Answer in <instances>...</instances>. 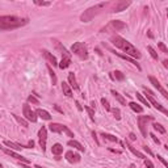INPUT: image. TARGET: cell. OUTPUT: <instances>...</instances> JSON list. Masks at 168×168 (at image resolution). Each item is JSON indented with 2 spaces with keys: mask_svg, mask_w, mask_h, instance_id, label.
<instances>
[{
  "mask_svg": "<svg viewBox=\"0 0 168 168\" xmlns=\"http://www.w3.org/2000/svg\"><path fill=\"white\" fill-rule=\"evenodd\" d=\"M112 43H113L116 47H118V49L125 51L127 57H131V58H135V59L141 58V53H139V51L135 49L130 42H127L126 39H123L122 37H119V35H114V37H112Z\"/></svg>",
  "mask_w": 168,
  "mask_h": 168,
  "instance_id": "cell-1",
  "label": "cell"
},
{
  "mask_svg": "<svg viewBox=\"0 0 168 168\" xmlns=\"http://www.w3.org/2000/svg\"><path fill=\"white\" fill-rule=\"evenodd\" d=\"M28 24V18H21L17 16H0V29L11 30L16 28L24 26Z\"/></svg>",
  "mask_w": 168,
  "mask_h": 168,
  "instance_id": "cell-2",
  "label": "cell"
},
{
  "mask_svg": "<svg viewBox=\"0 0 168 168\" xmlns=\"http://www.w3.org/2000/svg\"><path fill=\"white\" fill-rule=\"evenodd\" d=\"M106 5H108V3H99V4H96V5H93V7L88 8L87 11H84L83 13H82L80 20H82L83 22H89L100 11H102Z\"/></svg>",
  "mask_w": 168,
  "mask_h": 168,
  "instance_id": "cell-3",
  "label": "cell"
},
{
  "mask_svg": "<svg viewBox=\"0 0 168 168\" xmlns=\"http://www.w3.org/2000/svg\"><path fill=\"white\" fill-rule=\"evenodd\" d=\"M71 51L75 54V55H78L79 58H82V59H87L88 58V50H87V46L84 45V43L82 42H76V43H74L72 47H71Z\"/></svg>",
  "mask_w": 168,
  "mask_h": 168,
  "instance_id": "cell-4",
  "label": "cell"
},
{
  "mask_svg": "<svg viewBox=\"0 0 168 168\" xmlns=\"http://www.w3.org/2000/svg\"><path fill=\"white\" fill-rule=\"evenodd\" d=\"M143 91H145V93H146V96H147V99H149V101H150L151 104H153V105H154L155 108H156L158 110H160V112H163V113H166V114L168 113L166 108L163 106L160 102H158L156 100H155V97H154V93H153V92H151L150 89H147L146 87H143Z\"/></svg>",
  "mask_w": 168,
  "mask_h": 168,
  "instance_id": "cell-5",
  "label": "cell"
},
{
  "mask_svg": "<svg viewBox=\"0 0 168 168\" xmlns=\"http://www.w3.org/2000/svg\"><path fill=\"white\" fill-rule=\"evenodd\" d=\"M49 129L53 133H66L69 137H74V134L65 125H61V123H51V125H49Z\"/></svg>",
  "mask_w": 168,
  "mask_h": 168,
  "instance_id": "cell-6",
  "label": "cell"
},
{
  "mask_svg": "<svg viewBox=\"0 0 168 168\" xmlns=\"http://www.w3.org/2000/svg\"><path fill=\"white\" fill-rule=\"evenodd\" d=\"M22 112H24V116H25V118L29 119L30 122H35V121H37V118H38L37 113H35L34 110H32V108L28 105V104H25V105L22 106Z\"/></svg>",
  "mask_w": 168,
  "mask_h": 168,
  "instance_id": "cell-7",
  "label": "cell"
},
{
  "mask_svg": "<svg viewBox=\"0 0 168 168\" xmlns=\"http://www.w3.org/2000/svg\"><path fill=\"white\" fill-rule=\"evenodd\" d=\"M38 138H39V145L42 147V151L46 150V139H47V130L45 126H42L38 131Z\"/></svg>",
  "mask_w": 168,
  "mask_h": 168,
  "instance_id": "cell-8",
  "label": "cell"
},
{
  "mask_svg": "<svg viewBox=\"0 0 168 168\" xmlns=\"http://www.w3.org/2000/svg\"><path fill=\"white\" fill-rule=\"evenodd\" d=\"M149 119H153V117H145V116H141V117L138 118V125H139V130H141V133L143 137H147V130H146V122L149 121Z\"/></svg>",
  "mask_w": 168,
  "mask_h": 168,
  "instance_id": "cell-9",
  "label": "cell"
},
{
  "mask_svg": "<svg viewBox=\"0 0 168 168\" xmlns=\"http://www.w3.org/2000/svg\"><path fill=\"white\" fill-rule=\"evenodd\" d=\"M149 80H150L151 83H153V84H154V87H155V88H158V91H159V92H160V93H162L163 96H164V97H166V99L168 97V92H167V91L164 89V88H163V87H162V84H160V83H159V82H158V79H156V78H154V76H150V78H149Z\"/></svg>",
  "mask_w": 168,
  "mask_h": 168,
  "instance_id": "cell-10",
  "label": "cell"
},
{
  "mask_svg": "<svg viewBox=\"0 0 168 168\" xmlns=\"http://www.w3.org/2000/svg\"><path fill=\"white\" fill-rule=\"evenodd\" d=\"M66 159L70 163H78V162H80V155L75 154V153H72V151H67V153H66Z\"/></svg>",
  "mask_w": 168,
  "mask_h": 168,
  "instance_id": "cell-11",
  "label": "cell"
},
{
  "mask_svg": "<svg viewBox=\"0 0 168 168\" xmlns=\"http://www.w3.org/2000/svg\"><path fill=\"white\" fill-rule=\"evenodd\" d=\"M4 153H5V154H8V155H9V156H12V158L17 159V160H21V162H24V163H29V160H28V159H26V158H24V156H21V155H18L17 153H15V151H12V150L4 149Z\"/></svg>",
  "mask_w": 168,
  "mask_h": 168,
  "instance_id": "cell-12",
  "label": "cell"
},
{
  "mask_svg": "<svg viewBox=\"0 0 168 168\" xmlns=\"http://www.w3.org/2000/svg\"><path fill=\"white\" fill-rule=\"evenodd\" d=\"M109 26H110L113 30H116V32L122 30V29H125V28H126L125 24H123L122 21H118V20H114V21H110Z\"/></svg>",
  "mask_w": 168,
  "mask_h": 168,
  "instance_id": "cell-13",
  "label": "cell"
},
{
  "mask_svg": "<svg viewBox=\"0 0 168 168\" xmlns=\"http://www.w3.org/2000/svg\"><path fill=\"white\" fill-rule=\"evenodd\" d=\"M130 4H131L130 2H118V3H116L113 12H122V11H125L126 8L130 5Z\"/></svg>",
  "mask_w": 168,
  "mask_h": 168,
  "instance_id": "cell-14",
  "label": "cell"
},
{
  "mask_svg": "<svg viewBox=\"0 0 168 168\" xmlns=\"http://www.w3.org/2000/svg\"><path fill=\"white\" fill-rule=\"evenodd\" d=\"M43 55H45V57H46V59H47V61H49V62H50L53 66H58L57 58H55V57H54V55L51 54V53H49V51H47V50H43Z\"/></svg>",
  "mask_w": 168,
  "mask_h": 168,
  "instance_id": "cell-15",
  "label": "cell"
},
{
  "mask_svg": "<svg viewBox=\"0 0 168 168\" xmlns=\"http://www.w3.org/2000/svg\"><path fill=\"white\" fill-rule=\"evenodd\" d=\"M71 65V57H62V61L61 63H58V66H59V69H67Z\"/></svg>",
  "mask_w": 168,
  "mask_h": 168,
  "instance_id": "cell-16",
  "label": "cell"
},
{
  "mask_svg": "<svg viewBox=\"0 0 168 168\" xmlns=\"http://www.w3.org/2000/svg\"><path fill=\"white\" fill-rule=\"evenodd\" d=\"M35 113H37V116H39L42 119H46V121H49V119H51V116L49 112L43 110V109H37L35 110Z\"/></svg>",
  "mask_w": 168,
  "mask_h": 168,
  "instance_id": "cell-17",
  "label": "cell"
},
{
  "mask_svg": "<svg viewBox=\"0 0 168 168\" xmlns=\"http://www.w3.org/2000/svg\"><path fill=\"white\" fill-rule=\"evenodd\" d=\"M114 54H116V55H118V57H119V58H122V59H126V61H129L130 63H133V65H134V66H137V67H138V69H139V70H141V67H139V65H138V63H137V61H135V59H133V58H130V57H127V55H125V54H121V53H116V51H114Z\"/></svg>",
  "mask_w": 168,
  "mask_h": 168,
  "instance_id": "cell-18",
  "label": "cell"
},
{
  "mask_svg": "<svg viewBox=\"0 0 168 168\" xmlns=\"http://www.w3.org/2000/svg\"><path fill=\"white\" fill-rule=\"evenodd\" d=\"M126 147H127V149H129V150H130V151H131V153H133L134 155H137V156H138V158H141V159H143V160H145V159H146V156H145V155H143L142 153H139V151H138V150H135V149H134V147H133V146H131V145H130V143H129V142H126Z\"/></svg>",
  "mask_w": 168,
  "mask_h": 168,
  "instance_id": "cell-19",
  "label": "cell"
},
{
  "mask_svg": "<svg viewBox=\"0 0 168 168\" xmlns=\"http://www.w3.org/2000/svg\"><path fill=\"white\" fill-rule=\"evenodd\" d=\"M51 153H53L54 155H61L63 153V146L62 145H59V143H55V145L51 147Z\"/></svg>",
  "mask_w": 168,
  "mask_h": 168,
  "instance_id": "cell-20",
  "label": "cell"
},
{
  "mask_svg": "<svg viewBox=\"0 0 168 168\" xmlns=\"http://www.w3.org/2000/svg\"><path fill=\"white\" fill-rule=\"evenodd\" d=\"M69 82H70L71 87H72L74 89H79V86H78V83H76V78H75L74 72H70L69 74Z\"/></svg>",
  "mask_w": 168,
  "mask_h": 168,
  "instance_id": "cell-21",
  "label": "cell"
},
{
  "mask_svg": "<svg viewBox=\"0 0 168 168\" xmlns=\"http://www.w3.org/2000/svg\"><path fill=\"white\" fill-rule=\"evenodd\" d=\"M62 89H63V93H65L67 97H71V96H72V91H71V88L67 83H65V82L62 83Z\"/></svg>",
  "mask_w": 168,
  "mask_h": 168,
  "instance_id": "cell-22",
  "label": "cell"
},
{
  "mask_svg": "<svg viewBox=\"0 0 168 168\" xmlns=\"http://www.w3.org/2000/svg\"><path fill=\"white\" fill-rule=\"evenodd\" d=\"M67 145H69L70 147H75V149H78L79 151H84V150H86V149H84V146H82L80 143H79L78 141H75V139H74V141H69Z\"/></svg>",
  "mask_w": 168,
  "mask_h": 168,
  "instance_id": "cell-23",
  "label": "cell"
},
{
  "mask_svg": "<svg viewBox=\"0 0 168 168\" xmlns=\"http://www.w3.org/2000/svg\"><path fill=\"white\" fill-rule=\"evenodd\" d=\"M112 95H113V96H114V97H116V100H117V101H118V102H121V104H122V105H126V100H125V99H123V97H122V96H121V95H119V93H118V92H117V91H114V89H113V91H112Z\"/></svg>",
  "mask_w": 168,
  "mask_h": 168,
  "instance_id": "cell-24",
  "label": "cell"
},
{
  "mask_svg": "<svg viewBox=\"0 0 168 168\" xmlns=\"http://www.w3.org/2000/svg\"><path fill=\"white\" fill-rule=\"evenodd\" d=\"M4 145L8 146V147H11V149H13V150H21L22 149L21 145H18V143H13V142H11V141H4Z\"/></svg>",
  "mask_w": 168,
  "mask_h": 168,
  "instance_id": "cell-25",
  "label": "cell"
},
{
  "mask_svg": "<svg viewBox=\"0 0 168 168\" xmlns=\"http://www.w3.org/2000/svg\"><path fill=\"white\" fill-rule=\"evenodd\" d=\"M129 106H130L134 112H137V113H142V112H143V108H142L141 105H138L137 102H134V101L129 102Z\"/></svg>",
  "mask_w": 168,
  "mask_h": 168,
  "instance_id": "cell-26",
  "label": "cell"
},
{
  "mask_svg": "<svg viewBox=\"0 0 168 168\" xmlns=\"http://www.w3.org/2000/svg\"><path fill=\"white\" fill-rule=\"evenodd\" d=\"M112 76H113L116 80H123V78H125L121 71H113V72H112Z\"/></svg>",
  "mask_w": 168,
  "mask_h": 168,
  "instance_id": "cell-27",
  "label": "cell"
},
{
  "mask_svg": "<svg viewBox=\"0 0 168 168\" xmlns=\"http://www.w3.org/2000/svg\"><path fill=\"white\" fill-rule=\"evenodd\" d=\"M47 70H49V74L51 76V80H53V86H55L57 84V75H55V72L53 71V69H51L50 66H47Z\"/></svg>",
  "mask_w": 168,
  "mask_h": 168,
  "instance_id": "cell-28",
  "label": "cell"
},
{
  "mask_svg": "<svg viewBox=\"0 0 168 168\" xmlns=\"http://www.w3.org/2000/svg\"><path fill=\"white\" fill-rule=\"evenodd\" d=\"M147 50H149V53H150V55H151V57H153L154 59H156V61H158V59H159V55H158V53H156V51H155V50H154L151 46H147Z\"/></svg>",
  "mask_w": 168,
  "mask_h": 168,
  "instance_id": "cell-29",
  "label": "cell"
},
{
  "mask_svg": "<svg viewBox=\"0 0 168 168\" xmlns=\"http://www.w3.org/2000/svg\"><path fill=\"white\" fill-rule=\"evenodd\" d=\"M102 137L105 139H108V141H110V142H118L117 137H114V135H112V134H105V133H104Z\"/></svg>",
  "mask_w": 168,
  "mask_h": 168,
  "instance_id": "cell-30",
  "label": "cell"
},
{
  "mask_svg": "<svg viewBox=\"0 0 168 168\" xmlns=\"http://www.w3.org/2000/svg\"><path fill=\"white\" fill-rule=\"evenodd\" d=\"M110 110H112V113H113L116 119H121V112H119L118 108H113V109H110Z\"/></svg>",
  "mask_w": 168,
  "mask_h": 168,
  "instance_id": "cell-31",
  "label": "cell"
},
{
  "mask_svg": "<svg viewBox=\"0 0 168 168\" xmlns=\"http://www.w3.org/2000/svg\"><path fill=\"white\" fill-rule=\"evenodd\" d=\"M153 126H154V129H155V130H158V131H159V133H162V134H164V133H166V129L160 125V123H154Z\"/></svg>",
  "mask_w": 168,
  "mask_h": 168,
  "instance_id": "cell-32",
  "label": "cell"
},
{
  "mask_svg": "<svg viewBox=\"0 0 168 168\" xmlns=\"http://www.w3.org/2000/svg\"><path fill=\"white\" fill-rule=\"evenodd\" d=\"M12 116H13V117H15L16 119H17V122H18V123H21L22 126H25V127L28 126V122H26V121H25V119H24V118L18 117V116H16V114H12Z\"/></svg>",
  "mask_w": 168,
  "mask_h": 168,
  "instance_id": "cell-33",
  "label": "cell"
},
{
  "mask_svg": "<svg viewBox=\"0 0 168 168\" xmlns=\"http://www.w3.org/2000/svg\"><path fill=\"white\" fill-rule=\"evenodd\" d=\"M137 99L139 100V101H141V102H143V104H145V105H147V106H150V104H149V101H147V100L145 99V97H143V96L141 95V93H137Z\"/></svg>",
  "mask_w": 168,
  "mask_h": 168,
  "instance_id": "cell-34",
  "label": "cell"
},
{
  "mask_svg": "<svg viewBox=\"0 0 168 168\" xmlns=\"http://www.w3.org/2000/svg\"><path fill=\"white\" fill-rule=\"evenodd\" d=\"M101 104H102V105H104V108H105V109L106 110H110V105H109V101H108V100L106 99H101Z\"/></svg>",
  "mask_w": 168,
  "mask_h": 168,
  "instance_id": "cell-35",
  "label": "cell"
},
{
  "mask_svg": "<svg viewBox=\"0 0 168 168\" xmlns=\"http://www.w3.org/2000/svg\"><path fill=\"white\" fill-rule=\"evenodd\" d=\"M28 101H29V102H33V104H35V105H38V104H39V101H38V100L34 97L33 95H30L29 97H28Z\"/></svg>",
  "mask_w": 168,
  "mask_h": 168,
  "instance_id": "cell-36",
  "label": "cell"
},
{
  "mask_svg": "<svg viewBox=\"0 0 168 168\" xmlns=\"http://www.w3.org/2000/svg\"><path fill=\"white\" fill-rule=\"evenodd\" d=\"M86 110L88 112V114H89V117H91V119H95V112L91 109L89 106H86Z\"/></svg>",
  "mask_w": 168,
  "mask_h": 168,
  "instance_id": "cell-37",
  "label": "cell"
},
{
  "mask_svg": "<svg viewBox=\"0 0 168 168\" xmlns=\"http://www.w3.org/2000/svg\"><path fill=\"white\" fill-rule=\"evenodd\" d=\"M158 46H159V49H160V50L163 51V53H168V49L166 47V45H164L163 42H159V43H158Z\"/></svg>",
  "mask_w": 168,
  "mask_h": 168,
  "instance_id": "cell-38",
  "label": "cell"
},
{
  "mask_svg": "<svg viewBox=\"0 0 168 168\" xmlns=\"http://www.w3.org/2000/svg\"><path fill=\"white\" fill-rule=\"evenodd\" d=\"M34 4H35V5H45V7L50 5L49 2H38V0H34Z\"/></svg>",
  "mask_w": 168,
  "mask_h": 168,
  "instance_id": "cell-39",
  "label": "cell"
},
{
  "mask_svg": "<svg viewBox=\"0 0 168 168\" xmlns=\"http://www.w3.org/2000/svg\"><path fill=\"white\" fill-rule=\"evenodd\" d=\"M145 166L147 168H154V164H153V162L149 160V159H145Z\"/></svg>",
  "mask_w": 168,
  "mask_h": 168,
  "instance_id": "cell-40",
  "label": "cell"
},
{
  "mask_svg": "<svg viewBox=\"0 0 168 168\" xmlns=\"http://www.w3.org/2000/svg\"><path fill=\"white\" fill-rule=\"evenodd\" d=\"M158 159H159V160H160L162 163H163V164H164L166 167H168V163L164 160V158H163V156H160V155H158Z\"/></svg>",
  "mask_w": 168,
  "mask_h": 168,
  "instance_id": "cell-41",
  "label": "cell"
},
{
  "mask_svg": "<svg viewBox=\"0 0 168 168\" xmlns=\"http://www.w3.org/2000/svg\"><path fill=\"white\" fill-rule=\"evenodd\" d=\"M150 137H151V138H153V141H154L155 143H158V145H160V141H159V139H158L156 137H155V135H154V134H150Z\"/></svg>",
  "mask_w": 168,
  "mask_h": 168,
  "instance_id": "cell-42",
  "label": "cell"
},
{
  "mask_svg": "<svg viewBox=\"0 0 168 168\" xmlns=\"http://www.w3.org/2000/svg\"><path fill=\"white\" fill-rule=\"evenodd\" d=\"M33 146H34V142L33 141H29V143H28V146H26V149H33Z\"/></svg>",
  "mask_w": 168,
  "mask_h": 168,
  "instance_id": "cell-43",
  "label": "cell"
},
{
  "mask_svg": "<svg viewBox=\"0 0 168 168\" xmlns=\"http://www.w3.org/2000/svg\"><path fill=\"white\" fill-rule=\"evenodd\" d=\"M129 138L131 139V141H135V139H137V137H135V134H134V133H130V135H129Z\"/></svg>",
  "mask_w": 168,
  "mask_h": 168,
  "instance_id": "cell-44",
  "label": "cell"
},
{
  "mask_svg": "<svg viewBox=\"0 0 168 168\" xmlns=\"http://www.w3.org/2000/svg\"><path fill=\"white\" fill-rule=\"evenodd\" d=\"M75 104H76V106H78V109H79V110H82V109H83V108H82V105H80V104H79V101H76Z\"/></svg>",
  "mask_w": 168,
  "mask_h": 168,
  "instance_id": "cell-45",
  "label": "cell"
},
{
  "mask_svg": "<svg viewBox=\"0 0 168 168\" xmlns=\"http://www.w3.org/2000/svg\"><path fill=\"white\" fill-rule=\"evenodd\" d=\"M55 109H57L58 112H61V113H63V110H62V109H61V108H59L58 105H55Z\"/></svg>",
  "mask_w": 168,
  "mask_h": 168,
  "instance_id": "cell-46",
  "label": "cell"
},
{
  "mask_svg": "<svg viewBox=\"0 0 168 168\" xmlns=\"http://www.w3.org/2000/svg\"><path fill=\"white\" fill-rule=\"evenodd\" d=\"M143 149H145V150H146V151H147V153H149L150 155H153V153H151V150H150V149H147V147H143Z\"/></svg>",
  "mask_w": 168,
  "mask_h": 168,
  "instance_id": "cell-47",
  "label": "cell"
},
{
  "mask_svg": "<svg viewBox=\"0 0 168 168\" xmlns=\"http://www.w3.org/2000/svg\"><path fill=\"white\" fill-rule=\"evenodd\" d=\"M163 65H164V67H168V61H164V62H163Z\"/></svg>",
  "mask_w": 168,
  "mask_h": 168,
  "instance_id": "cell-48",
  "label": "cell"
},
{
  "mask_svg": "<svg viewBox=\"0 0 168 168\" xmlns=\"http://www.w3.org/2000/svg\"><path fill=\"white\" fill-rule=\"evenodd\" d=\"M21 168H30V167H28V166H24V164H21Z\"/></svg>",
  "mask_w": 168,
  "mask_h": 168,
  "instance_id": "cell-49",
  "label": "cell"
},
{
  "mask_svg": "<svg viewBox=\"0 0 168 168\" xmlns=\"http://www.w3.org/2000/svg\"><path fill=\"white\" fill-rule=\"evenodd\" d=\"M129 168H137V167H135L134 164H130V167H129Z\"/></svg>",
  "mask_w": 168,
  "mask_h": 168,
  "instance_id": "cell-50",
  "label": "cell"
},
{
  "mask_svg": "<svg viewBox=\"0 0 168 168\" xmlns=\"http://www.w3.org/2000/svg\"><path fill=\"white\" fill-rule=\"evenodd\" d=\"M35 168H43V167H39V166H35Z\"/></svg>",
  "mask_w": 168,
  "mask_h": 168,
  "instance_id": "cell-51",
  "label": "cell"
},
{
  "mask_svg": "<svg viewBox=\"0 0 168 168\" xmlns=\"http://www.w3.org/2000/svg\"><path fill=\"white\" fill-rule=\"evenodd\" d=\"M0 168H3V164H2V163H0Z\"/></svg>",
  "mask_w": 168,
  "mask_h": 168,
  "instance_id": "cell-52",
  "label": "cell"
},
{
  "mask_svg": "<svg viewBox=\"0 0 168 168\" xmlns=\"http://www.w3.org/2000/svg\"><path fill=\"white\" fill-rule=\"evenodd\" d=\"M0 149H2V146H0Z\"/></svg>",
  "mask_w": 168,
  "mask_h": 168,
  "instance_id": "cell-53",
  "label": "cell"
},
{
  "mask_svg": "<svg viewBox=\"0 0 168 168\" xmlns=\"http://www.w3.org/2000/svg\"><path fill=\"white\" fill-rule=\"evenodd\" d=\"M105 168H106V167H105Z\"/></svg>",
  "mask_w": 168,
  "mask_h": 168,
  "instance_id": "cell-54",
  "label": "cell"
}]
</instances>
